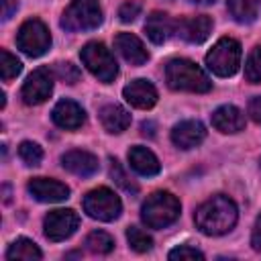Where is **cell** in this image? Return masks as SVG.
<instances>
[{"mask_svg":"<svg viewBox=\"0 0 261 261\" xmlns=\"http://www.w3.org/2000/svg\"><path fill=\"white\" fill-rule=\"evenodd\" d=\"M86 249L94 255H106L114 249V239L104 230H92L86 237Z\"/></svg>","mask_w":261,"mask_h":261,"instance_id":"obj_24","label":"cell"},{"mask_svg":"<svg viewBox=\"0 0 261 261\" xmlns=\"http://www.w3.org/2000/svg\"><path fill=\"white\" fill-rule=\"evenodd\" d=\"M251 247L255 251H261V214L257 216L255 226H253V232H251Z\"/></svg>","mask_w":261,"mask_h":261,"instance_id":"obj_33","label":"cell"},{"mask_svg":"<svg viewBox=\"0 0 261 261\" xmlns=\"http://www.w3.org/2000/svg\"><path fill=\"white\" fill-rule=\"evenodd\" d=\"M114 47L130 65H143L149 59V51L145 49L143 41L133 33H118L114 39Z\"/></svg>","mask_w":261,"mask_h":261,"instance_id":"obj_18","label":"cell"},{"mask_svg":"<svg viewBox=\"0 0 261 261\" xmlns=\"http://www.w3.org/2000/svg\"><path fill=\"white\" fill-rule=\"evenodd\" d=\"M18 157L22 159L24 165L37 167V165L43 161V149H41L37 143H33V141H22V143L18 145Z\"/></svg>","mask_w":261,"mask_h":261,"instance_id":"obj_28","label":"cell"},{"mask_svg":"<svg viewBox=\"0 0 261 261\" xmlns=\"http://www.w3.org/2000/svg\"><path fill=\"white\" fill-rule=\"evenodd\" d=\"M245 80L249 84H259L261 82V45L253 47L251 53L247 55V61H245Z\"/></svg>","mask_w":261,"mask_h":261,"instance_id":"obj_25","label":"cell"},{"mask_svg":"<svg viewBox=\"0 0 261 261\" xmlns=\"http://www.w3.org/2000/svg\"><path fill=\"white\" fill-rule=\"evenodd\" d=\"M20 71H22V63L14 55H10L6 49H2L0 51V73H2V80L4 82H10Z\"/></svg>","mask_w":261,"mask_h":261,"instance_id":"obj_29","label":"cell"},{"mask_svg":"<svg viewBox=\"0 0 261 261\" xmlns=\"http://www.w3.org/2000/svg\"><path fill=\"white\" fill-rule=\"evenodd\" d=\"M181 204L171 192H153L143 208H141V218L149 228H165L173 224L179 216Z\"/></svg>","mask_w":261,"mask_h":261,"instance_id":"obj_3","label":"cell"},{"mask_svg":"<svg viewBox=\"0 0 261 261\" xmlns=\"http://www.w3.org/2000/svg\"><path fill=\"white\" fill-rule=\"evenodd\" d=\"M165 82L175 92L204 94L212 88L208 73L190 59H171L165 65Z\"/></svg>","mask_w":261,"mask_h":261,"instance_id":"obj_2","label":"cell"},{"mask_svg":"<svg viewBox=\"0 0 261 261\" xmlns=\"http://www.w3.org/2000/svg\"><path fill=\"white\" fill-rule=\"evenodd\" d=\"M212 120V126L224 135H234V133H241L245 128V114L241 108L232 106V104H224L220 108H216L210 116Z\"/></svg>","mask_w":261,"mask_h":261,"instance_id":"obj_16","label":"cell"},{"mask_svg":"<svg viewBox=\"0 0 261 261\" xmlns=\"http://www.w3.org/2000/svg\"><path fill=\"white\" fill-rule=\"evenodd\" d=\"M51 118H53V122H55L59 128L75 130V128H80V126L86 122V112H84V108H82L77 102L63 98V100H59V102L53 106Z\"/></svg>","mask_w":261,"mask_h":261,"instance_id":"obj_13","label":"cell"},{"mask_svg":"<svg viewBox=\"0 0 261 261\" xmlns=\"http://www.w3.org/2000/svg\"><path fill=\"white\" fill-rule=\"evenodd\" d=\"M173 29H175V24L171 22V18L165 12H159V10L151 12L145 20V33L151 39V43H155V45L165 43L171 37Z\"/></svg>","mask_w":261,"mask_h":261,"instance_id":"obj_21","label":"cell"},{"mask_svg":"<svg viewBox=\"0 0 261 261\" xmlns=\"http://www.w3.org/2000/svg\"><path fill=\"white\" fill-rule=\"evenodd\" d=\"M16 45L18 49L29 57H41L51 47V35L43 20L29 18L20 24L16 33Z\"/></svg>","mask_w":261,"mask_h":261,"instance_id":"obj_7","label":"cell"},{"mask_svg":"<svg viewBox=\"0 0 261 261\" xmlns=\"http://www.w3.org/2000/svg\"><path fill=\"white\" fill-rule=\"evenodd\" d=\"M84 212L90 218H94V220L110 222V220H116L120 216L122 202H120V198L112 190L96 188V190L86 194V198H84Z\"/></svg>","mask_w":261,"mask_h":261,"instance_id":"obj_8","label":"cell"},{"mask_svg":"<svg viewBox=\"0 0 261 261\" xmlns=\"http://www.w3.org/2000/svg\"><path fill=\"white\" fill-rule=\"evenodd\" d=\"M226 10L241 24H249L257 18V6L253 0H226Z\"/></svg>","mask_w":261,"mask_h":261,"instance_id":"obj_23","label":"cell"},{"mask_svg":"<svg viewBox=\"0 0 261 261\" xmlns=\"http://www.w3.org/2000/svg\"><path fill=\"white\" fill-rule=\"evenodd\" d=\"M237 218H239L237 204L222 194H216L206 202H202L194 214L196 226L208 237H220L232 230V226L237 224Z\"/></svg>","mask_w":261,"mask_h":261,"instance_id":"obj_1","label":"cell"},{"mask_svg":"<svg viewBox=\"0 0 261 261\" xmlns=\"http://www.w3.org/2000/svg\"><path fill=\"white\" fill-rule=\"evenodd\" d=\"M206 137V128L200 120H181L171 128V143L179 149L198 147Z\"/></svg>","mask_w":261,"mask_h":261,"instance_id":"obj_17","label":"cell"},{"mask_svg":"<svg viewBox=\"0 0 261 261\" xmlns=\"http://www.w3.org/2000/svg\"><path fill=\"white\" fill-rule=\"evenodd\" d=\"M171 261H184V259H204V253L202 251H198V249H194V247H190V245H179V247H175V249H171L169 251V255H167Z\"/></svg>","mask_w":261,"mask_h":261,"instance_id":"obj_31","label":"cell"},{"mask_svg":"<svg viewBox=\"0 0 261 261\" xmlns=\"http://www.w3.org/2000/svg\"><path fill=\"white\" fill-rule=\"evenodd\" d=\"M80 57H82V63L88 67V71L104 84L114 82V77L118 75V65L114 61V55L110 53V49H106L104 43L92 41L84 45V49L80 51Z\"/></svg>","mask_w":261,"mask_h":261,"instance_id":"obj_6","label":"cell"},{"mask_svg":"<svg viewBox=\"0 0 261 261\" xmlns=\"http://www.w3.org/2000/svg\"><path fill=\"white\" fill-rule=\"evenodd\" d=\"M80 226V216L75 210L71 208H57V210H51L45 220H43V228H45V237L53 243H59V241H65L69 239L75 228Z\"/></svg>","mask_w":261,"mask_h":261,"instance_id":"obj_9","label":"cell"},{"mask_svg":"<svg viewBox=\"0 0 261 261\" xmlns=\"http://www.w3.org/2000/svg\"><path fill=\"white\" fill-rule=\"evenodd\" d=\"M0 4H2V20H8L18 8V0H0Z\"/></svg>","mask_w":261,"mask_h":261,"instance_id":"obj_35","label":"cell"},{"mask_svg":"<svg viewBox=\"0 0 261 261\" xmlns=\"http://www.w3.org/2000/svg\"><path fill=\"white\" fill-rule=\"evenodd\" d=\"M126 241H128L130 249L137 251V253H147L153 247V239L145 230H141L137 226H128L126 228Z\"/></svg>","mask_w":261,"mask_h":261,"instance_id":"obj_26","label":"cell"},{"mask_svg":"<svg viewBox=\"0 0 261 261\" xmlns=\"http://www.w3.org/2000/svg\"><path fill=\"white\" fill-rule=\"evenodd\" d=\"M141 10H143L141 0H128V2H124V4L118 8V18H120L122 22H133V20H137V16L141 14Z\"/></svg>","mask_w":261,"mask_h":261,"instance_id":"obj_30","label":"cell"},{"mask_svg":"<svg viewBox=\"0 0 261 261\" xmlns=\"http://www.w3.org/2000/svg\"><path fill=\"white\" fill-rule=\"evenodd\" d=\"M190 2H194V4H200V6H208V4H214L216 0H190Z\"/></svg>","mask_w":261,"mask_h":261,"instance_id":"obj_36","label":"cell"},{"mask_svg":"<svg viewBox=\"0 0 261 261\" xmlns=\"http://www.w3.org/2000/svg\"><path fill=\"white\" fill-rule=\"evenodd\" d=\"M249 116L255 120V122H261V96H255L251 102H249Z\"/></svg>","mask_w":261,"mask_h":261,"instance_id":"obj_34","label":"cell"},{"mask_svg":"<svg viewBox=\"0 0 261 261\" xmlns=\"http://www.w3.org/2000/svg\"><path fill=\"white\" fill-rule=\"evenodd\" d=\"M177 35L188 41V43H204L210 33H212V18L206 14H198V16H186L175 24Z\"/></svg>","mask_w":261,"mask_h":261,"instance_id":"obj_12","label":"cell"},{"mask_svg":"<svg viewBox=\"0 0 261 261\" xmlns=\"http://www.w3.org/2000/svg\"><path fill=\"white\" fill-rule=\"evenodd\" d=\"M102 24V8L98 0H71L61 14V27L69 33L94 31Z\"/></svg>","mask_w":261,"mask_h":261,"instance_id":"obj_4","label":"cell"},{"mask_svg":"<svg viewBox=\"0 0 261 261\" xmlns=\"http://www.w3.org/2000/svg\"><path fill=\"white\" fill-rule=\"evenodd\" d=\"M61 165L73 173V175H80V177H90L98 171L100 163H98V157L88 153V151H82V149H71L67 153L61 155Z\"/></svg>","mask_w":261,"mask_h":261,"instance_id":"obj_15","label":"cell"},{"mask_svg":"<svg viewBox=\"0 0 261 261\" xmlns=\"http://www.w3.org/2000/svg\"><path fill=\"white\" fill-rule=\"evenodd\" d=\"M128 163H130V167L139 175H147V177L157 175L159 169H161V163L155 157V153L151 149H147V147H141V145L130 147V151H128Z\"/></svg>","mask_w":261,"mask_h":261,"instance_id":"obj_19","label":"cell"},{"mask_svg":"<svg viewBox=\"0 0 261 261\" xmlns=\"http://www.w3.org/2000/svg\"><path fill=\"white\" fill-rule=\"evenodd\" d=\"M41 257H43L41 249L31 239H24V237L16 239L6 251V259L8 261H16V259L18 261H33V259H41Z\"/></svg>","mask_w":261,"mask_h":261,"instance_id":"obj_22","label":"cell"},{"mask_svg":"<svg viewBox=\"0 0 261 261\" xmlns=\"http://www.w3.org/2000/svg\"><path fill=\"white\" fill-rule=\"evenodd\" d=\"M100 122L110 135H120L130 126V114L118 104H106L100 108Z\"/></svg>","mask_w":261,"mask_h":261,"instance_id":"obj_20","label":"cell"},{"mask_svg":"<svg viewBox=\"0 0 261 261\" xmlns=\"http://www.w3.org/2000/svg\"><path fill=\"white\" fill-rule=\"evenodd\" d=\"M55 73H57V77L63 80L65 84H75V82L80 80V69H77L73 63H69V61L57 63V65H55Z\"/></svg>","mask_w":261,"mask_h":261,"instance_id":"obj_32","label":"cell"},{"mask_svg":"<svg viewBox=\"0 0 261 261\" xmlns=\"http://www.w3.org/2000/svg\"><path fill=\"white\" fill-rule=\"evenodd\" d=\"M29 194L39 200V202H63L65 198H69V188L57 179H49V177H33L27 186Z\"/></svg>","mask_w":261,"mask_h":261,"instance_id":"obj_11","label":"cell"},{"mask_svg":"<svg viewBox=\"0 0 261 261\" xmlns=\"http://www.w3.org/2000/svg\"><path fill=\"white\" fill-rule=\"evenodd\" d=\"M122 96H124V100L130 106L141 108V110H147V108L155 106V102H157V90H155V86L149 80H141V77L139 80H133L130 84H126L124 90H122Z\"/></svg>","mask_w":261,"mask_h":261,"instance_id":"obj_14","label":"cell"},{"mask_svg":"<svg viewBox=\"0 0 261 261\" xmlns=\"http://www.w3.org/2000/svg\"><path fill=\"white\" fill-rule=\"evenodd\" d=\"M51 92H53V73L49 71V67H37L22 84L20 98L27 106H37L43 104L51 96Z\"/></svg>","mask_w":261,"mask_h":261,"instance_id":"obj_10","label":"cell"},{"mask_svg":"<svg viewBox=\"0 0 261 261\" xmlns=\"http://www.w3.org/2000/svg\"><path fill=\"white\" fill-rule=\"evenodd\" d=\"M241 55H243V51H241L239 41H234L230 37H222L206 53V65L214 75L230 77L237 73V69L241 65Z\"/></svg>","mask_w":261,"mask_h":261,"instance_id":"obj_5","label":"cell"},{"mask_svg":"<svg viewBox=\"0 0 261 261\" xmlns=\"http://www.w3.org/2000/svg\"><path fill=\"white\" fill-rule=\"evenodd\" d=\"M110 177L114 179V184L118 188H122L128 194H137L139 192V186L126 175V171L122 169V165L118 163V159H110Z\"/></svg>","mask_w":261,"mask_h":261,"instance_id":"obj_27","label":"cell"}]
</instances>
